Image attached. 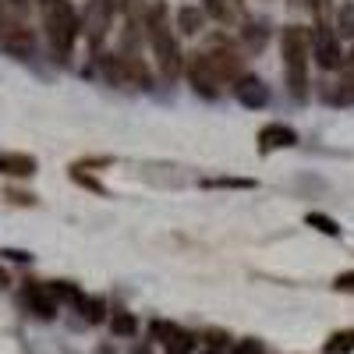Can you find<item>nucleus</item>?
Masks as SVG:
<instances>
[{"mask_svg":"<svg viewBox=\"0 0 354 354\" xmlns=\"http://www.w3.org/2000/svg\"><path fill=\"white\" fill-rule=\"evenodd\" d=\"M75 308L82 312V319H85V322H103V315H106V305H103L100 298H82Z\"/></svg>","mask_w":354,"mask_h":354,"instance_id":"obj_18","label":"nucleus"},{"mask_svg":"<svg viewBox=\"0 0 354 354\" xmlns=\"http://www.w3.org/2000/svg\"><path fill=\"white\" fill-rule=\"evenodd\" d=\"M340 25H344L347 36H354V8H344V11H340Z\"/></svg>","mask_w":354,"mask_h":354,"instance_id":"obj_28","label":"nucleus"},{"mask_svg":"<svg viewBox=\"0 0 354 354\" xmlns=\"http://www.w3.org/2000/svg\"><path fill=\"white\" fill-rule=\"evenodd\" d=\"M4 287H8V273H4V270H0V290H4Z\"/></svg>","mask_w":354,"mask_h":354,"instance_id":"obj_29","label":"nucleus"},{"mask_svg":"<svg viewBox=\"0 0 354 354\" xmlns=\"http://www.w3.org/2000/svg\"><path fill=\"white\" fill-rule=\"evenodd\" d=\"M39 11H43L46 39H50L53 53L64 61V57L71 53V46H75V39H78V32H82V21H78V15L71 8V0H43Z\"/></svg>","mask_w":354,"mask_h":354,"instance_id":"obj_2","label":"nucleus"},{"mask_svg":"<svg viewBox=\"0 0 354 354\" xmlns=\"http://www.w3.org/2000/svg\"><path fill=\"white\" fill-rule=\"evenodd\" d=\"M241 36H245V43H248L252 50H259V46L266 43V28H259V25H245V28H241Z\"/></svg>","mask_w":354,"mask_h":354,"instance_id":"obj_22","label":"nucleus"},{"mask_svg":"<svg viewBox=\"0 0 354 354\" xmlns=\"http://www.w3.org/2000/svg\"><path fill=\"white\" fill-rule=\"evenodd\" d=\"M50 294L57 298V305H61V301H71V305H78V301L85 298V294H82L75 283H68V280H53V283H50Z\"/></svg>","mask_w":354,"mask_h":354,"instance_id":"obj_17","label":"nucleus"},{"mask_svg":"<svg viewBox=\"0 0 354 354\" xmlns=\"http://www.w3.org/2000/svg\"><path fill=\"white\" fill-rule=\"evenodd\" d=\"M333 290H340V294H354V270L340 273V277L333 280Z\"/></svg>","mask_w":354,"mask_h":354,"instance_id":"obj_24","label":"nucleus"},{"mask_svg":"<svg viewBox=\"0 0 354 354\" xmlns=\"http://www.w3.org/2000/svg\"><path fill=\"white\" fill-rule=\"evenodd\" d=\"M110 25H113V4L110 0H93L85 8V21H82V32H85L88 46H100L110 32Z\"/></svg>","mask_w":354,"mask_h":354,"instance_id":"obj_4","label":"nucleus"},{"mask_svg":"<svg viewBox=\"0 0 354 354\" xmlns=\"http://www.w3.org/2000/svg\"><path fill=\"white\" fill-rule=\"evenodd\" d=\"M298 142V131L290 124H266L259 131V153H277V149H290Z\"/></svg>","mask_w":354,"mask_h":354,"instance_id":"obj_10","label":"nucleus"},{"mask_svg":"<svg viewBox=\"0 0 354 354\" xmlns=\"http://www.w3.org/2000/svg\"><path fill=\"white\" fill-rule=\"evenodd\" d=\"M312 57L319 61L322 71H337L344 64V53H340V43L333 36V28L330 25H319L315 32H312Z\"/></svg>","mask_w":354,"mask_h":354,"instance_id":"obj_5","label":"nucleus"},{"mask_svg":"<svg viewBox=\"0 0 354 354\" xmlns=\"http://www.w3.org/2000/svg\"><path fill=\"white\" fill-rule=\"evenodd\" d=\"M177 25H181L188 36H195V32H202V25H205V15H202L198 8H181V11H177Z\"/></svg>","mask_w":354,"mask_h":354,"instance_id":"obj_16","label":"nucleus"},{"mask_svg":"<svg viewBox=\"0 0 354 354\" xmlns=\"http://www.w3.org/2000/svg\"><path fill=\"white\" fill-rule=\"evenodd\" d=\"M21 298L28 305V312H36L39 319H53L57 315V298L50 294V283H36V280H28L25 290H21Z\"/></svg>","mask_w":354,"mask_h":354,"instance_id":"obj_8","label":"nucleus"},{"mask_svg":"<svg viewBox=\"0 0 354 354\" xmlns=\"http://www.w3.org/2000/svg\"><path fill=\"white\" fill-rule=\"evenodd\" d=\"M188 78H192L198 96H209L213 100L220 93V75L213 71V64H209V57H205V53H195L192 61H188Z\"/></svg>","mask_w":354,"mask_h":354,"instance_id":"obj_7","label":"nucleus"},{"mask_svg":"<svg viewBox=\"0 0 354 354\" xmlns=\"http://www.w3.org/2000/svg\"><path fill=\"white\" fill-rule=\"evenodd\" d=\"M36 167V156L28 153H0V174L4 177H32Z\"/></svg>","mask_w":354,"mask_h":354,"instance_id":"obj_12","label":"nucleus"},{"mask_svg":"<svg viewBox=\"0 0 354 354\" xmlns=\"http://www.w3.org/2000/svg\"><path fill=\"white\" fill-rule=\"evenodd\" d=\"M308 8L315 11V18L322 25V21H326V15H330V0H308Z\"/></svg>","mask_w":354,"mask_h":354,"instance_id":"obj_27","label":"nucleus"},{"mask_svg":"<svg viewBox=\"0 0 354 354\" xmlns=\"http://www.w3.org/2000/svg\"><path fill=\"white\" fill-rule=\"evenodd\" d=\"M110 326H113V333H117V337H135L138 322H135V315H131V312H113Z\"/></svg>","mask_w":354,"mask_h":354,"instance_id":"obj_19","label":"nucleus"},{"mask_svg":"<svg viewBox=\"0 0 354 354\" xmlns=\"http://www.w3.org/2000/svg\"><path fill=\"white\" fill-rule=\"evenodd\" d=\"M71 177H75L78 185H85V188H93V192H100V195L106 192V188H103V185L96 181V177H88V174H82V167H75V170H71Z\"/></svg>","mask_w":354,"mask_h":354,"instance_id":"obj_23","label":"nucleus"},{"mask_svg":"<svg viewBox=\"0 0 354 354\" xmlns=\"http://www.w3.org/2000/svg\"><path fill=\"white\" fill-rule=\"evenodd\" d=\"M322 354H354V330H337L322 344Z\"/></svg>","mask_w":354,"mask_h":354,"instance_id":"obj_14","label":"nucleus"},{"mask_svg":"<svg viewBox=\"0 0 354 354\" xmlns=\"http://www.w3.org/2000/svg\"><path fill=\"white\" fill-rule=\"evenodd\" d=\"M305 223H308L312 230H319V234H326V238H340V223H337L333 216H326V213H308Z\"/></svg>","mask_w":354,"mask_h":354,"instance_id":"obj_15","label":"nucleus"},{"mask_svg":"<svg viewBox=\"0 0 354 354\" xmlns=\"http://www.w3.org/2000/svg\"><path fill=\"white\" fill-rule=\"evenodd\" d=\"M205 11H209L213 18H220V21H234V18L245 15V4L241 0H205Z\"/></svg>","mask_w":354,"mask_h":354,"instance_id":"obj_13","label":"nucleus"},{"mask_svg":"<svg viewBox=\"0 0 354 354\" xmlns=\"http://www.w3.org/2000/svg\"><path fill=\"white\" fill-rule=\"evenodd\" d=\"M230 354H262V344L259 340H241V344H234Z\"/></svg>","mask_w":354,"mask_h":354,"instance_id":"obj_26","label":"nucleus"},{"mask_svg":"<svg viewBox=\"0 0 354 354\" xmlns=\"http://www.w3.org/2000/svg\"><path fill=\"white\" fill-rule=\"evenodd\" d=\"M145 21H149V46H153V57L160 64V75L167 82H174L177 71H181V46H177V36L170 32V25H167L163 4H153V11H149Z\"/></svg>","mask_w":354,"mask_h":354,"instance_id":"obj_3","label":"nucleus"},{"mask_svg":"<svg viewBox=\"0 0 354 354\" xmlns=\"http://www.w3.org/2000/svg\"><path fill=\"white\" fill-rule=\"evenodd\" d=\"M209 57V64H213V71L220 75V82H230V78H245L241 71H245V61L238 57V50H230V46H216V50H209L205 53Z\"/></svg>","mask_w":354,"mask_h":354,"instance_id":"obj_9","label":"nucleus"},{"mask_svg":"<svg viewBox=\"0 0 354 354\" xmlns=\"http://www.w3.org/2000/svg\"><path fill=\"white\" fill-rule=\"evenodd\" d=\"M234 100H238L241 106L248 110H262L266 103H270V93H266V85L252 75H245L241 82H234Z\"/></svg>","mask_w":354,"mask_h":354,"instance_id":"obj_11","label":"nucleus"},{"mask_svg":"<svg viewBox=\"0 0 354 354\" xmlns=\"http://www.w3.org/2000/svg\"><path fill=\"white\" fill-rule=\"evenodd\" d=\"M192 347H195V337L185 333V330H177V337L167 344V354H192Z\"/></svg>","mask_w":354,"mask_h":354,"instance_id":"obj_21","label":"nucleus"},{"mask_svg":"<svg viewBox=\"0 0 354 354\" xmlns=\"http://www.w3.org/2000/svg\"><path fill=\"white\" fill-rule=\"evenodd\" d=\"M202 188H255V181H248V177H209V181H202Z\"/></svg>","mask_w":354,"mask_h":354,"instance_id":"obj_20","label":"nucleus"},{"mask_svg":"<svg viewBox=\"0 0 354 354\" xmlns=\"http://www.w3.org/2000/svg\"><path fill=\"white\" fill-rule=\"evenodd\" d=\"M153 333H156L163 344H170V340L177 337V326H170V322H153Z\"/></svg>","mask_w":354,"mask_h":354,"instance_id":"obj_25","label":"nucleus"},{"mask_svg":"<svg viewBox=\"0 0 354 354\" xmlns=\"http://www.w3.org/2000/svg\"><path fill=\"white\" fill-rule=\"evenodd\" d=\"M283 75H287V93L294 100H308V57H312V32L305 25L283 28Z\"/></svg>","mask_w":354,"mask_h":354,"instance_id":"obj_1","label":"nucleus"},{"mask_svg":"<svg viewBox=\"0 0 354 354\" xmlns=\"http://www.w3.org/2000/svg\"><path fill=\"white\" fill-rule=\"evenodd\" d=\"M0 46L11 57H28L36 50V36H32V28H25L21 21H0Z\"/></svg>","mask_w":354,"mask_h":354,"instance_id":"obj_6","label":"nucleus"}]
</instances>
